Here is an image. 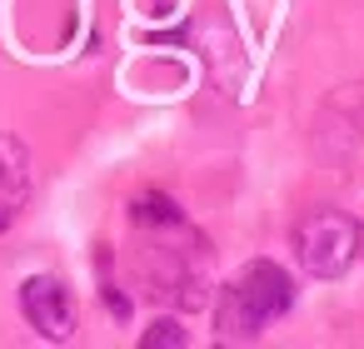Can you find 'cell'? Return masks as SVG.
I'll return each mask as SVG.
<instances>
[{"mask_svg": "<svg viewBox=\"0 0 364 349\" xmlns=\"http://www.w3.org/2000/svg\"><path fill=\"white\" fill-rule=\"evenodd\" d=\"M294 309V279L274 264V259H250L215 304V334L225 344H250L259 339L279 314Z\"/></svg>", "mask_w": 364, "mask_h": 349, "instance_id": "6da1fadb", "label": "cell"}, {"mask_svg": "<svg viewBox=\"0 0 364 349\" xmlns=\"http://www.w3.org/2000/svg\"><path fill=\"white\" fill-rule=\"evenodd\" d=\"M359 254V220L344 210H314L294 230V259L314 279H339Z\"/></svg>", "mask_w": 364, "mask_h": 349, "instance_id": "7a4b0ae2", "label": "cell"}, {"mask_svg": "<svg viewBox=\"0 0 364 349\" xmlns=\"http://www.w3.org/2000/svg\"><path fill=\"white\" fill-rule=\"evenodd\" d=\"M21 309L31 319V329L50 344H65L75 339V324H80V309H75V294L65 289V279L55 274H31L21 284Z\"/></svg>", "mask_w": 364, "mask_h": 349, "instance_id": "3957f363", "label": "cell"}, {"mask_svg": "<svg viewBox=\"0 0 364 349\" xmlns=\"http://www.w3.org/2000/svg\"><path fill=\"white\" fill-rule=\"evenodd\" d=\"M26 205H31V150L0 130V235L21 220Z\"/></svg>", "mask_w": 364, "mask_h": 349, "instance_id": "277c9868", "label": "cell"}, {"mask_svg": "<svg viewBox=\"0 0 364 349\" xmlns=\"http://www.w3.org/2000/svg\"><path fill=\"white\" fill-rule=\"evenodd\" d=\"M130 220L140 225V230H175L185 215H180V205L170 200V195H160V190H150V195H140L135 205H130Z\"/></svg>", "mask_w": 364, "mask_h": 349, "instance_id": "5b68a950", "label": "cell"}, {"mask_svg": "<svg viewBox=\"0 0 364 349\" xmlns=\"http://www.w3.org/2000/svg\"><path fill=\"white\" fill-rule=\"evenodd\" d=\"M190 334L180 329V319H155L145 334H140V349H185Z\"/></svg>", "mask_w": 364, "mask_h": 349, "instance_id": "8992f818", "label": "cell"}]
</instances>
